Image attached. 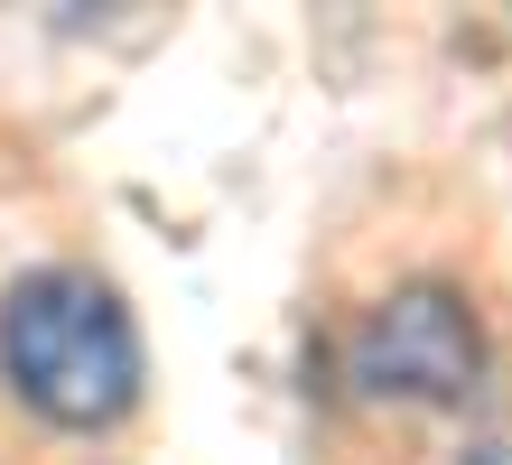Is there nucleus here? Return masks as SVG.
Segmentation results:
<instances>
[{"label": "nucleus", "instance_id": "obj_1", "mask_svg": "<svg viewBox=\"0 0 512 465\" xmlns=\"http://www.w3.org/2000/svg\"><path fill=\"white\" fill-rule=\"evenodd\" d=\"M0 382L56 428H112L140 400V326L94 270H28L0 298Z\"/></svg>", "mask_w": 512, "mask_h": 465}, {"label": "nucleus", "instance_id": "obj_2", "mask_svg": "<svg viewBox=\"0 0 512 465\" xmlns=\"http://www.w3.org/2000/svg\"><path fill=\"white\" fill-rule=\"evenodd\" d=\"M345 372L364 400H401V410H447L485 382V326L457 289L410 279L382 307H364V326L345 335Z\"/></svg>", "mask_w": 512, "mask_h": 465}]
</instances>
